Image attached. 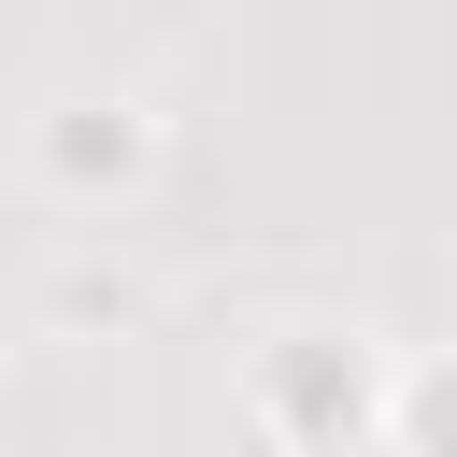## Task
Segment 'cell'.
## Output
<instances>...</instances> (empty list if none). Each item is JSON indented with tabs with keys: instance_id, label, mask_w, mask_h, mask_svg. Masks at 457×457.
I'll return each instance as SVG.
<instances>
[{
	"instance_id": "1",
	"label": "cell",
	"mask_w": 457,
	"mask_h": 457,
	"mask_svg": "<svg viewBox=\"0 0 457 457\" xmlns=\"http://www.w3.org/2000/svg\"><path fill=\"white\" fill-rule=\"evenodd\" d=\"M428 443H443V457H457V386H428Z\"/></svg>"
}]
</instances>
